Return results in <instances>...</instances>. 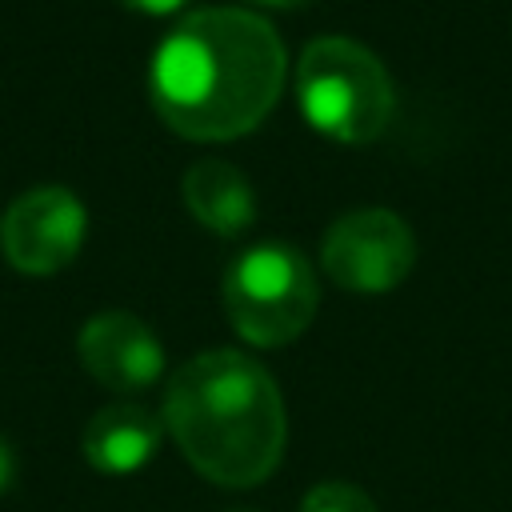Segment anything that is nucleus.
I'll list each match as a JSON object with an SVG mask.
<instances>
[{
    "mask_svg": "<svg viewBox=\"0 0 512 512\" xmlns=\"http://www.w3.org/2000/svg\"><path fill=\"white\" fill-rule=\"evenodd\" d=\"M160 440H164V420L152 408L132 404V400H116L84 424L80 448L96 472L128 476V472H140L156 456Z\"/></svg>",
    "mask_w": 512,
    "mask_h": 512,
    "instance_id": "obj_8",
    "label": "nucleus"
},
{
    "mask_svg": "<svg viewBox=\"0 0 512 512\" xmlns=\"http://www.w3.org/2000/svg\"><path fill=\"white\" fill-rule=\"evenodd\" d=\"M264 8H300V4H312V0H256Z\"/></svg>",
    "mask_w": 512,
    "mask_h": 512,
    "instance_id": "obj_13",
    "label": "nucleus"
},
{
    "mask_svg": "<svg viewBox=\"0 0 512 512\" xmlns=\"http://www.w3.org/2000/svg\"><path fill=\"white\" fill-rule=\"evenodd\" d=\"M228 512H256V508H228Z\"/></svg>",
    "mask_w": 512,
    "mask_h": 512,
    "instance_id": "obj_14",
    "label": "nucleus"
},
{
    "mask_svg": "<svg viewBox=\"0 0 512 512\" xmlns=\"http://www.w3.org/2000/svg\"><path fill=\"white\" fill-rule=\"evenodd\" d=\"M12 480H16V452H12V444L0 436V492H8Z\"/></svg>",
    "mask_w": 512,
    "mask_h": 512,
    "instance_id": "obj_12",
    "label": "nucleus"
},
{
    "mask_svg": "<svg viewBox=\"0 0 512 512\" xmlns=\"http://www.w3.org/2000/svg\"><path fill=\"white\" fill-rule=\"evenodd\" d=\"M320 264L328 280L348 292H392L416 264V236L388 208H356L324 232Z\"/></svg>",
    "mask_w": 512,
    "mask_h": 512,
    "instance_id": "obj_5",
    "label": "nucleus"
},
{
    "mask_svg": "<svg viewBox=\"0 0 512 512\" xmlns=\"http://www.w3.org/2000/svg\"><path fill=\"white\" fill-rule=\"evenodd\" d=\"M284 68V44L264 16L200 8L156 48L148 92L156 116L176 136L236 140L276 108Z\"/></svg>",
    "mask_w": 512,
    "mask_h": 512,
    "instance_id": "obj_1",
    "label": "nucleus"
},
{
    "mask_svg": "<svg viewBox=\"0 0 512 512\" xmlns=\"http://www.w3.org/2000/svg\"><path fill=\"white\" fill-rule=\"evenodd\" d=\"M296 100L304 120L336 144H368L392 120L388 68L348 36H320L296 60Z\"/></svg>",
    "mask_w": 512,
    "mask_h": 512,
    "instance_id": "obj_3",
    "label": "nucleus"
},
{
    "mask_svg": "<svg viewBox=\"0 0 512 512\" xmlns=\"http://www.w3.org/2000/svg\"><path fill=\"white\" fill-rule=\"evenodd\" d=\"M184 204L216 236H240L256 220V192L228 160H196L184 172Z\"/></svg>",
    "mask_w": 512,
    "mask_h": 512,
    "instance_id": "obj_9",
    "label": "nucleus"
},
{
    "mask_svg": "<svg viewBox=\"0 0 512 512\" xmlns=\"http://www.w3.org/2000/svg\"><path fill=\"white\" fill-rule=\"evenodd\" d=\"M300 512H376V504L364 488L328 480V484H316V488L304 492Z\"/></svg>",
    "mask_w": 512,
    "mask_h": 512,
    "instance_id": "obj_10",
    "label": "nucleus"
},
{
    "mask_svg": "<svg viewBox=\"0 0 512 512\" xmlns=\"http://www.w3.org/2000/svg\"><path fill=\"white\" fill-rule=\"evenodd\" d=\"M232 332L256 348L292 344L316 316L320 288L308 256L292 244H256L240 252L220 284Z\"/></svg>",
    "mask_w": 512,
    "mask_h": 512,
    "instance_id": "obj_4",
    "label": "nucleus"
},
{
    "mask_svg": "<svg viewBox=\"0 0 512 512\" xmlns=\"http://www.w3.org/2000/svg\"><path fill=\"white\" fill-rule=\"evenodd\" d=\"M164 432L212 484L252 488L276 472L288 416L264 364L236 348H212L172 372Z\"/></svg>",
    "mask_w": 512,
    "mask_h": 512,
    "instance_id": "obj_2",
    "label": "nucleus"
},
{
    "mask_svg": "<svg viewBox=\"0 0 512 512\" xmlns=\"http://www.w3.org/2000/svg\"><path fill=\"white\" fill-rule=\"evenodd\" d=\"M124 8H132V12H140V16H172V12H180L188 0H120Z\"/></svg>",
    "mask_w": 512,
    "mask_h": 512,
    "instance_id": "obj_11",
    "label": "nucleus"
},
{
    "mask_svg": "<svg viewBox=\"0 0 512 512\" xmlns=\"http://www.w3.org/2000/svg\"><path fill=\"white\" fill-rule=\"evenodd\" d=\"M88 232L84 204L60 188H28L0 216V252L24 276H52L76 260Z\"/></svg>",
    "mask_w": 512,
    "mask_h": 512,
    "instance_id": "obj_6",
    "label": "nucleus"
},
{
    "mask_svg": "<svg viewBox=\"0 0 512 512\" xmlns=\"http://www.w3.org/2000/svg\"><path fill=\"white\" fill-rule=\"evenodd\" d=\"M76 352L88 376L112 392H140L156 384L164 372V348L156 332L140 316L120 312V308L96 312L80 328Z\"/></svg>",
    "mask_w": 512,
    "mask_h": 512,
    "instance_id": "obj_7",
    "label": "nucleus"
}]
</instances>
